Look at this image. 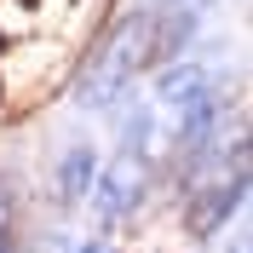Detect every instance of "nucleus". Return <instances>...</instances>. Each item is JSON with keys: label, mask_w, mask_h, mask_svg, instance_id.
I'll list each match as a JSON object with an SVG mask.
<instances>
[{"label": "nucleus", "mask_w": 253, "mask_h": 253, "mask_svg": "<svg viewBox=\"0 0 253 253\" xmlns=\"http://www.w3.org/2000/svg\"><path fill=\"white\" fill-rule=\"evenodd\" d=\"M138 190H144V173L132 167V161H121V167L98 184V207H104V213H126V207L138 202Z\"/></svg>", "instance_id": "1"}, {"label": "nucleus", "mask_w": 253, "mask_h": 253, "mask_svg": "<svg viewBox=\"0 0 253 253\" xmlns=\"http://www.w3.org/2000/svg\"><path fill=\"white\" fill-rule=\"evenodd\" d=\"M86 173H92V156L75 150V156L63 161V196H81V190H86Z\"/></svg>", "instance_id": "2"}, {"label": "nucleus", "mask_w": 253, "mask_h": 253, "mask_svg": "<svg viewBox=\"0 0 253 253\" xmlns=\"http://www.w3.org/2000/svg\"><path fill=\"white\" fill-rule=\"evenodd\" d=\"M0 253H6V196H0Z\"/></svg>", "instance_id": "3"}]
</instances>
